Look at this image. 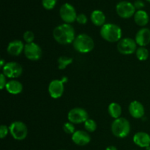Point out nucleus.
I'll list each match as a JSON object with an SVG mask.
<instances>
[{
    "instance_id": "f257e3e1",
    "label": "nucleus",
    "mask_w": 150,
    "mask_h": 150,
    "mask_svg": "<svg viewBox=\"0 0 150 150\" xmlns=\"http://www.w3.org/2000/svg\"><path fill=\"white\" fill-rule=\"evenodd\" d=\"M54 40L62 45H67L73 42L76 39V32L70 23H63L59 25L53 31Z\"/></svg>"
},
{
    "instance_id": "f03ea898",
    "label": "nucleus",
    "mask_w": 150,
    "mask_h": 150,
    "mask_svg": "<svg viewBox=\"0 0 150 150\" xmlns=\"http://www.w3.org/2000/svg\"><path fill=\"white\" fill-rule=\"evenodd\" d=\"M101 37L109 42H119L122 38V29L114 23H105L100 29Z\"/></svg>"
},
{
    "instance_id": "7ed1b4c3",
    "label": "nucleus",
    "mask_w": 150,
    "mask_h": 150,
    "mask_svg": "<svg viewBox=\"0 0 150 150\" xmlns=\"http://www.w3.org/2000/svg\"><path fill=\"white\" fill-rule=\"evenodd\" d=\"M73 43L75 49L81 54L90 52L95 47V42L93 39L86 34H81L78 35Z\"/></svg>"
},
{
    "instance_id": "20e7f679",
    "label": "nucleus",
    "mask_w": 150,
    "mask_h": 150,
    "mask_svg": "<svg viewBox=\"0 0 150 150\" xmlns=\"http://www.w3.org/2000/svg\"><path fill=\"white\" fill-rule=\"evenodd\" d=\"M111 132L116 137L125 138L130 132V122L124 117L116 119L111 124Z\"/></svg>"
},
{
    "instance_id": "39448f33",
    "label": "nucleus",
    "mask_w": 150,
    "mask_h": 150,
    "mask_svg": "<svg viewBox=\"0 0 150 150\" xmlns=\"http://www.w3.org/2000/svg\"><path fill=\"white\" fill-rule=\"evenodd\" d=\"M9 130L11 136L16 140L22 141L27 136L28 128L26 124L23 122H13L9 127Z\"/></svg>"
},
{
    "instance_id": "423d86ee",
    "label": "nucleus",
    "mask_w": 150,
    "mask_h": 150,
    "mask_svg": "<svg viewBox=\"0 0 150 150\" xmlns=\"http://www.w3.org/2000/svg\"><path fill=\"white\" fill-rule=\"evenodd\" d=\"M117 50L123 55H130L136 52L137 50V43L136 40L130 38L121 39L117 44Z\"/></svg>"
},
{
    "instance_id": "0eeeda50",
    "label": "nucleus",
    "mask_w": 150,
    "mask_h": 150,
    "mask_svg": "<svg viewBox=\"0 0 150 150\" xmlns=\"http://www.w3.org/2000/svg\"><path fill=\"white\" fill-rule=\"evenodd\" d=\"M59 15L63 21L66 23H71L76 21L77 13L75 7L70 3H64L61 6L59 10Z\"/></svg>"
},
{
    "instance_id": "6e6552de",
    "label": "nucleus",
    "mask_w": 150,
    "mask_h": 150,
    "mask_svg": "<svg viewBox=\"0 0 150 150\" xmlns=\"http://www.w3.org/2000/svg\"><path fill=\"white\" fill-rule=\"evenodd\" d=\"M116 11L119 16L122 18H129L134 16L136 8L133 3L127 1H121L116 6Z\"/></svg>"
},
{
    "instance_id": "1a4fd4ad",
    "label": "nucleus",
    "mask_w": 150,
    "mask_h": 150,
    "mask_svg": "<svg viewBox=\"0 0 150 150\" xmlns=\"http://www.w3.org/2000/svg\"><path fill=\"white\" fill-rule=\"evenodd\" d=\"M3 74L10 79H16L21 76L23 73V67L16 62H7L3 67Z\"/></svg>"
},
{
    "instance_id": "9d476101",
    "label": "nucleus",
    "mask_w": 150,
    "mask_h": 150,
    "mask_svg": "<svg viewBox=\"0 0 150 150\" xmlns=\"http://www.w3.org/2000/svg\"><path fill=\"white\" fill-rule=\"evenodd\" d=\"M67 119L70 122L73 124H81L84 123L89 119V114L83 108H74L69 111Z\"/></svg>"
},
{
    "instance_id": "9b49d317",
    "label": "nucleus",
    "mask_w": 150,
    "mask_h": 150,
    "mask_svg": "<svg viewBox=\"0 0 150 150\" xmlns=\"http://www.w3.org/2000/svg\"><path fill=\"white\" fill-rule=\"evenodd\" d=\"M23 52L26 58L32 61L39 60L42 57V49L39 45L35 42L26 43L25 45Z\"/></svg>"
},
{
    "instance_id": "f8f14e48",
    "label": "nucleus",
    "mask_w": 150,
    "mask_h": 150,
    "mask_svg": "<svg viewBox=\"0 0 150 150\" xmlns=\"http://www.w3.org/2000/svg\"><path fill=\"white\" fill-rule=\"evenodd\" d=\"M64 91V82L62 80L55 79V80L51 81V83H49L48 92L51 98H54V99L59 98L60 97L62 96Z\"/></svg>"
},
{
    "instance_id": "ddd939ff",
    "label": "nucleus",
    "mask_w": 150,
    "mask_h": 150,
    "mask_svg": "<svg viewBox=\"0 0 150 150\" xmlns=\"http://www.w3.org/2000/svg\"><path fill=\"white\" fill-rule=\"evenodd\" d=\"M72 140L79 146H85L91 141V137L89 133L83 130H76L72 135Z\"/></svg>"
},
{
    "instance_id": "4468645a",
    "label": "nucleus",
    "mask_w": 150,
    "mask_h": 150,
    "mask_svg": "<svg viewBox=\"0 0 150 150\" xmlns=\"http://www.w3.org/2000/svg\"><path fill=\"white\" fill-rule=\"evenodd\" d=\"M137 45L139 46L145 47L150 42V29L148 28H142L136 33L135 38Z\"/></svg>"
},
{
    "instance_id": "2eb2a0df",
    "label": "nucleus",
    "mask_w": 150,
    "mask_h": 150,
    "mask_svg": "<svg viewBox=\"0 0 150 150\" xmlns=\"http://www.w3.org/2000/svg\"><path fill=\"white\" fill-rule=\"evenodd\" d=\"M129 112L135 119H141L144 116L145 109L142 103L134 100L130 103L129 105Z\"/></svg>"
},
{
    "instance_id": "dca6fc26",
    "label": "nucleus",
    "mask_w": 150,
    "mask_h": 150,
    "mask_svg": "<svg viewBox=\"0 0 150 150\" xmlns=\"http://www.w3.org/2000/svg\"><path fill=\"white\" fill-rule=\"evenodd\" d=\"M24 47L25 45L21 40H15L8 44L7 51L10 55L17 57L20 55L23 51H24Z\"/></svg>"
},
{
    "instance_id": "f3484780",
    "label": "nucleus",
    "mask_w": 150,
    "mask_h": 150,
    "mask_svg": "<svg viewBox=\"0 0 150 150\" xmlns=\"http://www.w3.org/2000/svg\"><path fill=\"white\" fill-rule=\"evenodd\" d=\"M133 142L142 148L150 146V136L145 132H139L133 136Z\"/></svg>"
},
{
    "instance_id": "a211bd4d",
    "label": "nucleus",
    "mask_w": 150,
    "mask_h": 150,
    "mask_svg": "<svg viewBox=\"0 0 150 150\" xmlns=\"http://www.w3.org/2000/svg\"><path fill=\"white\" fill-rule=\"evenodd\" d=\"M6 89L11 95H18L23 91V85L20 81L16 80H11L7 81Z\"/></svg>"
},
{
    "instance_id": "6ab92c4d",
    "label": "nucleus",
    "mask_w": 150,
    "mask_h": 150,
    "mask_svg": "<svg viewBox=\"0 0 150 150\" xmlns=\"http://www.w3.org/2000/svg\"><path fill=\"white\" fill-rule=\"evenodd\" d=\"M91 21L97 26H103L105 24V16L101 10H95L91 13Z\"/></svg>"
},
{
    "instance_id": "aec40b11",
    "label": "nucleus",
    "mask_w": 150,
    "mask_h": 150,
    "mask_svg": "<svg viewBox=\"0 0 150 150\" xmlns=\"http://www.w3.org/2000/svg\"><path fill=\"white\" fill-rule=\"evenodd\" d=\"M149 20V15L145 10H137L134 14V21L137 25L144 26L148 23Z\"/></svg>"
},
{
    "instance_id": "412c9836",
    "label": "nucleus",
    "mask_w": 150,
    "mask_h": 150,
    "mask_svg": "<svg viewBox=\"0 0 150 150\" xmlns=\"http://www.w3.org/2000/svg\"><path fill=\"white\" fill-rule=\"evenodd\" d=\"M108 113L110 116L114 119H118L121 117L122 114V107L117 103H111L108 105Z\"/></svg>"
},
{
    "instance_id": "4be33fe9",
    "label": "nucleus",
    "mask_w": 150,
    "mask_h": 150,
    "mask_svg": "<svg viewBox=\"0 0 150 150\" xmlns=\"http://www.w3.org/2000/svg\"><path fill=\"white\" fill-rule=\"evenodd\" d=\"M136 55L139 60H140V61H145L149 57V51L145 47L140 46L136 50Z\"/></svg>"
},
{
    "instance_id": "5701e85b",
    "label": "nucleus",
    "mask_w": 150,
    "mask_h": 150,
    "mask_svg": "<svg viewBox=\"0 0 150 150\" xmlns=\"http://www.w3.org/2000/svg\"><path fill=\"white\" fill-rule=\"evenodd\" d=\"M72 62H73V59L70 57H64V56L60 57L58 59V68L59 70H64Z\"/></svg>"
},
{
    "instance_id": "b1692460",
    "label": "nucleus",
    "mask_w": 150,
    "mask_h": 150,
    "mask_svg": "<svg viewBox=\"0 0 150 150\" xmlns=\"http://www.w3.org/2000/svg\"><path fill=\"white\" fill-rule=\"evenodd\" d=\"M84 127L86 131L89 132V133H92V132L96 130L97 124L95 120H92V119H88L84 122Z\"/></svg>"
},
{
    "instance_id": "393cba45",
    "label": "nucleus",
    "mask_w": 150,
    "mask_h": 150,
    "mask_svg": "<svg viewBox=\"0 0 150 150\" xmlns=\"http://www.w3.org/2000/svg\"><path fill=\"white\" fill-rule=\"evenodd\" d=\"M63 130L64 131V133H66L67 134H72L76 132L75 130V126L74 124L72 122H66L64 123V125H63Z\"/></svg>"
},
{
    "instance_id": "a878e982",
    "label": "nucleus",
    "mask_w": 150,
    "mask_h": 150,
    "mask_svg": "<svg viewBox=\"0 0 150 150\" xmlns=\"http://www.w3.org/2000/svg\"><path fill=\"white\" fill-rule=\"evenodd\" d=\"M23 38L26 43H32V42H34L35 36V34L32 31H26L23 35Z\"/></svg>"
},
{
    "instance_id": "bb28decb",
    "label": "nucleus",
    "mask_w": 150,
    "mask_h": 150,
    "mask_svg": "<svg viewBox=\"0 0 150 150\" xmlns=\"http://www.w3.org/2000/svg\"><path fill=\"white\" fill-rule=\"evenodd\" d=\"M57 0H42V4L46 10H51L55 7Z\"/></svg>"
},
{
    "instance_id": "cd10ccee",
    "label": "nucleus",
    "mask_w": 150,
    "mask_h": 150,
    "mask_svg": "<svg viewBox=\"0 0 150 150\" xmlns=\"http://www.w3.org/2000/svg\"><path fill=\"white\" fill-rule=\"evenodd\" d=\"M9 132H10V130H9V127H7V126L4 125L0 126V138L1 139L5 138Z\"/></svg>"
},
{
    "instance_id": "c85d7f7f",
    "label": "nucleus",
    "mask_w": 150,
    "mask_h": 150,
    "mask_svg": "<svg viewBox=\"0 0 150 150\" xmlns=\"http://www.w3.org/2000/svg\"><path fill=\"white\" fill-rule=\"evenodd\" d=\"M76 21L79 23V24H86L87 22V17L83 13H81L77 16V18H76Z\"/></svg>"
},
{
    "instance_id": "c756f323",
    "label": "nucleus",
    "mask_w": 150,
    "mask_h": 150,
    "mask_svg": "<svg viewBox=\"0 0 150 150\" xmlns=\"http://www.w3.org/2000/svg\"><path fill=\"white\" fill-rule=\"evenodd\" d=\"M7 83V81L6 80V76L3 73H1L0 75V88H1V89H3L6 87Z\"/></svg>"
},
{
    "instance_id": "7c9ffc66",
    "label": "nucleus",
    "mask_w": 150,
    "mask_h": 150,
    "mask_svg": "<svg viewBox=\"0 0 150 150\" xmlns=\"http://www.w3.org/2000/svg\"><path fill=\"white\" fill-rule=\"evenodd\" d=\"M133 5H134L135 8L137 9L138 10H140L144 7V3L142 0H136L133 3Z\"/></svg>"
},
{
    "instance_id": "2f4dec72",
    "label": "nucleus",
    "mask_w": 150,
    "mask_h": 150,
    "mask_svg": "<svg viewBox=\"0 0 150 150\" xmlns=\"http://www.w3.org/2000/svg\"><path fill=\"white\" fill-rule=\"evenodd\" d=\"M105 150H118L115 146H109L105 149Z\"/></svg>"
},
{
    "instance_id": "473e14b6",
    "label": "nucleus",
    "mask_w": 150,
    "mask_h": 150,
    "mask_svg": "<svg viewBox=\"0 0 150 150\" xmlns=\"http://www.w3.org/2000/svg\"><path fill=\"white\" fill-rule=\"evenodd\" d=\"M5 64H6V62H4V60L3 59H1V62H0V66H1V67H2V68H3V67L5 65Z\"/></svg>"
},
{
    "instance_id": "72a5a7b5",
    "label": "nucleus",
    "mask_w": 150,
    "mask_h": 150,
    "mask_svg": "<svg viewBox=\"0 0 150 150\" xmlns=\"http://www.w3.org/2000/svg\"><path fill=\"white\" fill-rule=\"evenodd\" d=\"M146 150H150V146H148L147 148H146Z\"/></svg>"
},
{
    "instance_id": "f704fd0d",
    "label": "nucleus",
    "mask_w": 150,
    "mask_h": 150,
    "mask_svg": "<svg viewBox=\"0 0 150 150\" xmlns=\"http://www.w3.org/2000/svg\"><path fill=\"white\" fill-rule=\"evenodd\" d=\"M146 1H149V2H150V0H146Z\"/></svg>"
},
{
    "instance_id": "c9c22d12",
    "label": "nucleus",
    "mask_w": 150,
    "mask_h": 150,
    "mask_svg": "<svg viewBox=\"0 0 150 150\" xmlns=\"http://www.w3.org/2000/svg\"><path fill=\"white\" fill-rule=\"evenodd\" d=\"M60 150H64V149H60Z\"/></svg>"
}]
</instances>
